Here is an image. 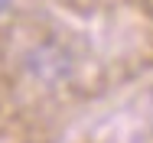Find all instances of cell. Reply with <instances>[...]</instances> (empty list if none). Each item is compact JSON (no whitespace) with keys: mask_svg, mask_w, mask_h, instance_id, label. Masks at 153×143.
Returning <instances> with one entry per match:
<instances>
[{"mask_svg":"<svg viewBox=\"0 0 153 143\" xmlns=\"http://www.w3.org/2000/svg\"><path fill=\"white\" fill-rule=\"evenodd\" d=\"M10 3H13V0H0V16H3L7 10H10Z\"/></svg>","mask_w":153,"mask_h":143,"instance_id":"1","label":"cell"}]
</instances>
